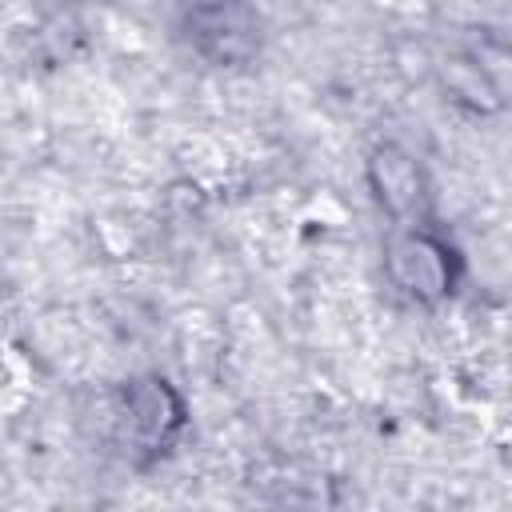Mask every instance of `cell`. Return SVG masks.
I'll return each mask as SVG.
<instances>
[{
	"instance_id": "1",
	"label": "cell",
	"mask_w": 512,
	"mask_h": 512,
	"mask_svg": "<svg viewBox=\"0 0 512 512\" xmlns=\"http://www.w3.org/2000/svg\"><path fill=\"white\" fill-rule=\"evenodd\" d=\"M192 408L180 384L156 368L136 372L112 388V444L132 472L160 468L188 436Z\"/></svg>"
},
{
	"instance_id": "2",
	"label": "cell",
	"mask_w": 512,
	"mask_h": 512,
	"mask_svg": "<svg viewBox=\"0 0 512 512\" xmlns=\"http://www.w3.org/2000/svg\"><path fill=\"white\" fill-rule=\"evenodd\" d=\"M380 268L388 288L424 312L452 304L468 280V256L440 220L388 224L380 244Z\"/></svg>"
},
{
	"instance_id": "4",
	"label": "cell",
	"mask_w": 512,
	"mask_h": 512,
	"mask_svg": "<svg viewBox=\"0 0 512 512\" xmlns=\"http://www.w3.org/2000/svg\"><path fill=\"white\" fill-rule=\"evenodd\" d=\"M444 100L472 112L492 116L512 104V44L500 32H480L460 52H452L440 68Z\"/></svg>"
},
{
	"instance_id": "3",
	"label": "cell",
	"mask_w": 512,
	"mask_h": 512,
	"mask_svg": "<svg viewBox=\"0 0 512 512\" xmlns=\"http://www.w3.org/2000/svg\"><path fill=\"white\" fill-rule=\"evenodd\" d=\"M364 188H368L372 208L388 224L440 220V212H436V180H432L428 164L420 160V152H412L396 136H380L364 152Z\"/></svg>"
},
{
	"instance_id": "5",
	"label": "cell",
	"mask_w": 512,
	"mask_h": 512,
	"mask_svg": "<svg viewBox=\"0 0 512 512\" xmlns=\"http://www.w3.org/2000/svg\"><path fill=\"white\" fill-rule=\"evenodd\" d=\"M188 48L212 68H244L260 52V20L248 0H176Z\"/></svg>"
}]
</instances>
